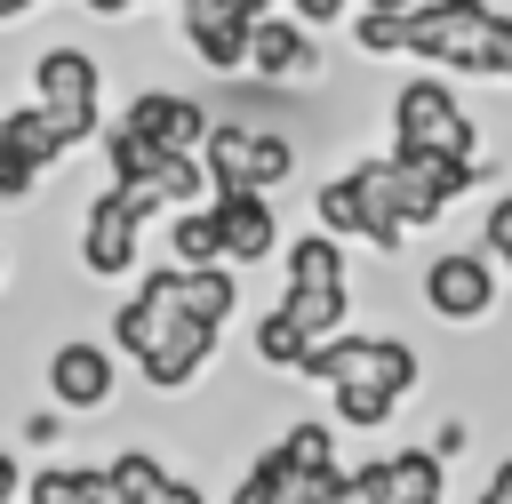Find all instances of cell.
Segmentation results:
<instances>
[{
  "label": "cell",
  "mask_w": 512,
  "mask_h": 504,
  "mask_svg": "<svg viewBox=\"0 0 512 504\" xmlns=\"http://www.w3.org/2000/svg\"><path fill=\"white\" fill-rule=\"evenodd\" d=\"M504 8L488 0H424L408 16V56L424 72H448V80H496V48H504Z\"/></svg>",
  "instance_id": "obj_1"
},
{
  "label": "cell",
  "mask_w": 512,
  "mask_h": 504,
  "mask_svg": "<svg viewBox=\"0 0 512 504\" xmlns=\"http://www.w3.org/2000/svg\"><path fill=\"white\" fill-rule=\"evenodd\" d=\"M384 128H392V152H440V160H488L480 152V128L464 112V96L448 88V72H416L392 88L384 104Z\"/></svg>",
  "instance_id": "obj_2"
},
{
  "label": "cell",
  "mask_w": 512,
  "mask_h": 504,
  "mask_svg": "<svg viewBox=\"0 0 512 504\" xmlns=\"http://www.w3.org/2000/svg\"><path fill=\"white\" fill-rule=\"evenodd\" d=\"M32 104L48 112V128L64 136V152H80V144H104V72H96V56L88 48H72V40H56V48H40V64H32Z\"/></svg>",
  "instance_id": "obj_3"
},
{
  "label": "cell",
  "mask_w": 512,
  "mask_h": 504,
  "mask_svg": "<svg viewBox=\"0 0 512 504\" xmlns=\"http://www.w3.org/2000/svg\"><path fill=\"white\" fill-rule=\"evenodd\" d=\"M304 376H312V384H328V392H336V384H368V392L408 400V392H416V376H424V360H416V344H408V336H392V328H344V336L312 344Z\"/></svg>",
  "instance_id": "obj_4"
},
{
  "label": "cell",
  "mask_w": 512,
  "mask_h": 504,
  "mask_svg": "<svg viewBox=\"0 0 512 504\" xmlns=\"http://www.w3.org/2000/svg\"><path fill=\"white\" fill-rule=\"evenodd\" d=\"M144 216H160L152 192H128V184H104L88 208H80V272L96 280H144Z\"/></svg>",
  "instance_id": "obj_5"
},
{
  "label": "cell",
  "mask_w": 512,
  "mask_h": 504,
  "mask_svg": "<svg viewBox=\"0 0 512 504\" xmlns=\"http://www.w3.org/2000/svg\"><path fill=\"white\" fill-rule=\"evenodd\" d=\"M200 160H208L216 192H280L296 176V144L280 128H256V120H216Z\"/></svg>",
  "instance_id": "obj_6"
},
{
  "label": "cell",
  "mask_w": 512,
  "mask_h": 504,
  "mask_svg": "<svg viewBox=\"0 0 512 504\" xmlns=\"http://www.w3.org/2000/svg\"><path fill=\"white\" fill-rule=\"evenodd\" d=\"M504 296V264L488 248H440L424 264V312L448 320V328H480Z\"/></svg>",
  "instance_id": "obj_7"
},
{
  "label": "cell",
  "mask_w": 512,
  "mask_h": 504,
  "mask_svg": "<svg viewBox=\"0 0 512 504\" xmlns=\"http://www.w3.org/2000/svg\"><path fill=\"white\" fill-rule=\"evenodd\" d=\"M112 392H120L112 344H96V336H56L48 344V400L64 416H96V408H112Z\"/></svg>",
  "instance_id": "obj_8"
},
{
  "label": "cell",
  "mask_w": 512,
  "mask_h": 504,
  "mask_svg": "<svg viewBox=\"0 0 512 504\" xmlns=\"http://www.w3.org/2000/svg\"><path fill=\"white\" fill-rule=\"evenodd\" d=\"M56 160H64V136L48 128V112H40V104L0 112V200H8V208H24V200H32V184H40Z\"/></svg>",
  "instance_id": "obj_9"
},
{
  "label": "cell",
  "mask_w": 512,
  "mask_h": 504,
  "mask_svg": "<svg viewBox=\"0 0 512 504\" xmlns=\"http://www.w3.org/2000/svg\"><path fill=\"white\" fill-rule=\"evenodd\" d=\"M120 120H128L136 136H152L160 152H208V136H216L208 104H200V96H184V88H136Z\"/></svg>",
  "instance_id": "obj_10"
},
{
  "label": "cell",
  "mask_w": 512,
  "mask_h": 504,
  "mask_svg": "<svg viewBox=\"0 0 512 504\" xmlns=\"http://www.w3.org/2000/svg\"><path fill=\"white\" fill-rule=\"evenodd\" d=\"M216 344H224V328H208V320H168V336L136 360V376H144L152 392H192V384L208 376Z\"/></svg>",
  "instance_id": "obj_11"
},
{
  "label": "cell",
  "mask_w": 512,
  "mask_h": 504,
  "mask_svg": "<svg viewBox=\"0 0 512 504\" xmlns=\"http://www.w3.org/2000/svg\"><path fill=\"white\" fill-rule=\"evenodd\" d=\"M216 224H224L232 272H248V264H264V256H288V248H280V208H272V192H216Z\"/></svg>",
  "instance_id": "obj_12"
},
{
  "label": "cell",
  "mask_w": 512,
  "mask_h": 504,
  "mask_svg": "<svg viewBox=\"0 0 512 504\" xmlns=\"http://www.w3.org/2000/svg\"><path fill=\"white\" fill-rule=\"evenodd\" d=\"M256 80H304V72H320V40H312V24H296L288 8L280 16H264L256 24V64H248Z\"/></svg>",
  "instance_id": "obj_13"
},
{
  "label": "cell",
  "mask_w": 512,
  "mask_h": 504,
  "mask_svg": "<svg viewBox=\"0 0 512 504\" xmlns=\"http://www.w3.org/2000/svg\"><path fill=\"white\" fill-rule=\"evenodd\" d=\"M168 160H176V152H160V144H152V136H136L128 120H112V128H104V168H112V184H128V192H152Z\"/></svg>",
  "instance_id": "obj_14"
},
{
  "label": "cell",
  "mask_w": 512,
  "mask_h": 504,
  "mask_svg": "<svg viewBox=\"0 0 512 504\" xmlns=\"http://www.w3.org/2000/svg\"><path fill=\"white\" fill-rule=\"evenodd\" d=\"M312 224H320V232H336V240H368V232H376L368 192H360V176H352V168H344V176H328V184H312Z\"/></svg>",
  "instance_id": "obj_15"
},
{
  "label": "cell",
  "mask_w": 512,
  "mask_h": 504,
  "mask_svg": "<svg viewBox=\"0 0 512 504\" xmlns=\"http://www.w3.org/2000/svg\"><path fill=\"white\" fill-rule=\"evenodd\" d=\"M168 264H184V272H216V264H232V256H224L216 200H208V208H184V216H168Z\"/></svg>",
  "instance_id": "obj_16"
},
{
  "label": "cell",
  "mask_w": 512,
  "mask_h": 504,
  "mask_svg": "<svg viewBox=\"0 0 512 504\" xmlns=\"http://www.w3.org/2000/svg\"><path fill=\"white\" fill-rule=\"evenodd\" d=\"M280 264H288V288H352V280H344V240L320 232V224H312L304 240H288Z\"/></svg>",
  "instance_id": "obj_17"
},
{
  "label": "cell",
  "mask_w": 512,
  "mask_h": 504,
  "mask_svg": "<svg viewBox=\"0 0 512 504\" xmlns=\"http://www.w3.org/2000/svg\"><path fill=\"white\" fill-rule=\"evenodd\" d=\"M256 360H264V368H280V376H304V360H312V336H304V320H296L288 304L256 312Z\"/></svg>",
  "instance_id": "obj_18"
},
{
  "label": "cell",
  "mask_w": 512,
  "mask_h": 504,
  "mask_svg": "<svg viewBox=\"0 0 512 504\" xmlns=\"http://www.w3.org/2000/svg\"><path fill=\"white\" fill-rule=\"evenodd\" d=\"M176 304H184V320H208V328H232V312H240V280H232V264H216V272H184V288H176Z\"/></svg>",
  "instance_id": "obj_19"
},
{
  "label": "cell",
  "mask_w": 512,
  "mask_h": 504,
  "mask_svg": "<svg viewBox=\"0 0 512 504\" xmlns=\"http://www.w3.org/2000/svg\"><path fill=\"white\" fill-rule=\"evenodd\" d=\"M280 304L304 320V336H312V344L344 336V320H352V288H280Z\"/></svg>",
  "instance_id": "obj_20"
},
{
  "label": "cell",
  "mask_w": 512,
  "mask_h": 504,
  "mask_svg": "<svg viewBox=\"0 0 512 504\" xmlns=\"http://www.w3.org/2000/svg\"><path fill=\"white\" fill-rule=\"evenodd\" d=\"M408 16L416 8H360L352 16V48L360 56H408Z\"/></svg>",
  "instance_id": "obj_21"
},
{
  "label": "cell",
  "mask_w": 512,
  "mask_h": 504,
  "mask_svg": "<svg viewBox=\"0 0 512 504\" xmlns=\"http://www.w3.org/2000/svg\"><path fill=\"white\" fill-rule=\"evenodd\" d=\"M104 472H112V496H120V504H144V496L168 480V464H160L152 448H120V456H104Z\"/></svg>",
  "instance_id": "obj_22"
},
{
  "label": "cell",
  "mask_w": 512,
  "mask_h": 504,
  "mask_svg": "<svg viewBox=\"0 0 512 504\" xmlns=\"http://www.w3.org/2000/svg\"><path fill=\"white\" fill-rule=\"evenodd\" d=\"M264 24L272 8L264 0H176V40H192V32H216V24Z\"/></svg>",
  "instance_id": "obj_23"
},
{
  "label": "cell",
  "mask_w": 512,
  "mask_h": 504,
  "mask_svg": "<svg viewBox=\"0 0 512 504\" xmlns=\"http://www.w3.org/2000/svg\"><path fill=\"white\" fill-rule=\"evenodd\" d=\"M328 400H336V424H344V432H384L392 408H400L392 392H368V384H336Z\"/></svg>",
  "instance_id": "obj_24"
},
{
  "label": "cell",
  "mask_w": 512,
  "mask_h": 504,
  "mask_svg": "<svg viewBox=\"0 0 512 504\" xmlns=\"http://www.w3.org/2000/svg\"><path fill=\"white\" fill-rule=\"evenodd\" d=\"M232 504H280V448H256L232 480Z\"/></svg>",
  "instance_id": "obj_25"
},
{
  "label": "cell",
  "mask_w": 512,
  "mask_h": 504,
  "mask_svg": "<svg viewBox=\"0 0 512 504\" xmlns=\"http://www.w3.org/2000/svg\"><path fill=\"white\" fill-rule=\"evenodd\" d=\"M280 448H288L296 464H336V424H328V416H304V424L280 432Z\"/></svg>",
  "instance_id": "obj_26"
},
{
  "label": "cell",
  "mask_w": 512,
  "mask_h": 504,
  "mask_svg": "<svg viewBox=\"0 0 512 504\" xmlns=\"http://www.w3.org/2000/svg\"><path fill=\"white\" fill-rule=\"evenodd\" d=\"M480 248L504 264V280H512V192H496L488 200V216H480Z\"/></svg>",
  "instance_id": "obj_27"
},
{
  "label": "cell",
  "mask_w": 512,
  "mask_h": 504,
  "mask_svg": "<svg viewBox=\"0 0 512 504\" xmlns=\"http://www.w3.org/2000/svg\"><path fill=\"white\" fill-rule=\"evenodd\" d=\"M424 448H432V456H448V464H456V456H464V448H472V424H464V416H440V424H432V440H424Z\"/></svg>",
  "instance_id": "obj_28"
},
{
  "label": "cell",
  "mask_w": 512,
  "mask_h": 504,
  "mask_svg": "<svg viewBox=\"0 0 512 504\" xmlns=\"http://www.w3.org/2000/svg\"><path fill=\"white\" fill-rule=\"evenodd\" d=\"M344 8H352V0H288V16H296V24H312V32L344 24Z\"/></svg>",
  "instance_id": "obj_29"
},
{
  "label": "cell",
  "mask_w": 512,
  "mask_h": 504,
  "mask_svg": "<svg viewBox=\"0 0 512 504\" xmlns=\"http://www.w3.org/2000/svg\"><path fill=\"white\" fill-rule=\"evenodd\" d=\"M144 504H208V488H200V480H184V472H168V480H160Z\"/></svg>",
  "instance_id": "obj_30"
},
{
  "label": "cell",
  "mask_w": 512,
  "mask_h": 504,
  "mask_svg": "<svg viewBox=\"0 0 512 504\" xmlns=\"http://www.w3.org/2000/svg\"><path fill=\"white\" fill-rule=\"evenodd\" d=\"M16 432H24V448H48V440H56L64 424H56V408H32V416H24Z\"/></svg>",
  "instance_id": "obj_31"
},
{
  "label": "cell",
  "mask_w": 512,
  "mask_h": 504,
  "mask_svg": "<svg viewBox=\"0 0 512 504\" xmlns=\"http://www.w3.org/2000/svg\"><path fill=\"white\" fill-rule=\"evenodd\" d=\"M472 504H512V456H504V464H496V472H488V488H480V496H472Z\"/></svg>",
  "instance_id": "obj_32"
},
{
  "label": "cell",
  "mask_w": 512,
  "mask_h": 504,
  "mask_svg": "<svg viewBox=\"0 0 512 504\" xmlns=\"http://www.w3.org/2000/svg\"><path fill=\"white\" fill-rule=\"evenodd\" d=\"M32 8H40V0H0V24H24Z\"/></svg>",
  "instance_id": "obj_33"
},
{
  "label": "cell",
  "mask_w": 512,
  "mask_h": 504,
  "mask_svg": "<svg viewBox=\"0 0 512 504\" xmlns=\"http://www.w3.org/2000/svg\"><path fill=\"white\" fill-rule=\"evenodd\" d=\"M496 80L512 88V24H504V48H496Z\"/></svg>",
  "instance_id": "obj_34"
},
{
  "label": "cell",
  "mask_w": 512,
  "mask_h": 504,
  "mask_svg": "<svg viewBox=\"0 0 512 504\" xmlns=\"http://www.w3.org/2000/svg\"><path fill=\"white\" fill-rule=\"evenodd\" d=\"M80 8H88V16H128L136 0H80Z\"/></svg>",
  "instance_id": "obj_35"
},
{
  "label": "cell",
  "mask_w": 512,
  "mask_h": 504,
  "mask_svg": "<svg viewBox=\"0 0 512 504\" xmlns=\"http://www.w3.org/2000/svg\"><path fill=\"white\" fill-rule=\"evenodd\" d=\"M360 8H424V0H360Z\"/></svg>",
  "instance_id": "obj_36"
},
{
  "label": "cell",
  "mask_w": 512,
  "mask_h": 504,
  "mask_svg": "<svg viewBox=\"0 0 512 504\" xmlns=\"http://www.w3.org/2000/svg\"><path fill=\"white\" fill-rule=\"evenodd\" d=\"M136 8H152V0H136Z\"/></svg>",
  "instance_id": "obj_37"
}]
</instances>
